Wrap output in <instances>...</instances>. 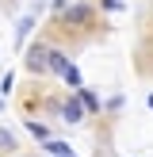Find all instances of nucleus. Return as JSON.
Here are the masks:
<instances>
[{"label": "nucleus", "instance_id": "obj_9", "mask_svg": "<svg viewBox=\"0 0 153 157\" xmlns=\"http://www.w3.org/2000/svg\"><path fill=\"white\" fill-rule=\"evenodd\" d=\"M27 130L35 138H42V142H50V130H46V123H27Z\"/></svg>", "mask_w": 153, "mask_h": 157}, {"label": "nucleus", "instance_id": "obj_7", "mask_svg": "<svg viewBox=\"0 0 153 157\" xmlns=\"http://www.w3.org/2000/svg\"><path fill=\"white\" fill-rule=\"evenodd\" d=\"M76 100L84 104V111H99V100L92 96V92H84V88H80V92H76Z\"/></svg>", "mask_w": 153, "mask_h": 157}, {"label": "nucleus", "instance_id": "obj_5", "mask_svg": "<svg viewBox=\"0 0 153 157\" xmlns=\"http://www.w3.org/2000/svg\"><path fill=\"white\" fill-rule=\"evenodd\" d=\"M65 84H69L73 92H80V88H84V84H80V69H76V65H69V69H65Z\"/></svg>", "mask_w": 153, "mask_h": 157}, {"label": "nucleus", "instance_id": "obj_11", "mask_svg": "<svg viewBox=\"0 0 153 157\" xmlns=\"http://www.w3.org/2000/svg\"><path fill=\"white\" fill-rule=\"evenodd\" d=\"M31 27H35V19H31V15H27V19L19 23V38H27V31H31Z\"/></svg>", "mask_w": 153, "mask_h": 157}, {"label": "nucleus", "instance_id": "obj_1", "mask_svg": "<svg viewBox=\"0 0 153 157\" xmlns=\"http://www.w3.org/2000/svg\"><path fill=\"white\" fill-rule=\"evenodd\" d=\"M27 65L35 69V73H42V69H50V50H46L42 42H38V46H31V58H27Z\"/></svg>", "mask_w": 153, "mask_h": 157}, {"label": "nucleus", "instance_id": "obj_4", "mask_svg": "<svg viewBox=\"0 0 153 157\" xmlns=\"http://www.w3.org/2000/svg\"><path fill=\"white\" fill-rule=\"evenodd\" d=\"M69 65H73V61H69L61 50H50V69H54V73H61V77H65V69H69Z\"/></svg>", "mask_w": 153, "mask_h": 157}, {"label": "nucleus", "instance_id": "obj_10", "mask_svg": "<svg viewBox=\"0 0 153 157\" xmlns=\"http://www.w3.org/2000/svg\"><path fill=\"white\" fill-rule=\"evenodd\" d=\"M12 84H15V77H12V73L0 77V92H12Z\"/></svg>", "mask_w": 153, "mask_h": 157}, {"label": "nucleus", "instance_id": "obj_12", "mask_svg": "<svg viewBox=\"0 0 153 157\" xmlns=\"http://www.w3.org/2000/svg\"><path fill=\"white\" fill-rule=\"evenodd\" d=\"M149 107H153V96H149Z\"/></svg>", "mask_w": 153, "mask_h": 157}, {"label": "nucleus", "instance_id": "obj_3", "mask_svg": "<svg viewBox=\"0 0 153 157\" xmlns=\"http://www.w3.org/2000/svg\"><path fill=\"white\" fill-rule=\"evenodd\" d=\"M65 19L69 23H88L92 19V8L88 4H73V8H65Z\"/></svg>", "mask_w": 153, "mask_h": 157}, {"label": "nucleus", "instance_id": "obj_8", "mask_svg": "<svg viewBox=\"0 0 153 157\" xmlns=\"http://www.w3.org/2000/svg\"><path fill=\"white\" fill-rule=\"evenodd\" d=\"M0 150H4V153H12V150H15V134H12L8 127H0Z\"/></svg>", "mask_w": 153, "mask_h": 157}, {"label": "nucleus", "instance_id": "obj_6", "mask_svg": "<svg viewBox=\"0 0 153 157\" xmlns=\"http://www.w3.org/2000/svg\"><path fill=\"white\" fill-rule=\"evenodd\" d=\"M46 150H50L54 157H73V150H69L65 142H58V138H50V142H46Z\"/></svg>", "mask_w": 153, "mask_h": 157}, {"label": "nucleus", "instance_id": "obj_2", "mask_svg": "<svg viewBox=\"0 0 153 157\" xmlns=\"http://www.w3.org/2000/svg\"><path fill=\"white\" fill-rule=\"evenodd\" d=\"M61 119L65 123H80L84 119V104L80 100H65V104H61Z\"/></svg>", "mask_w": 153, "mask_h": 157}]
</instances>
